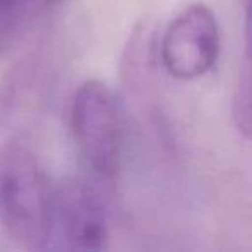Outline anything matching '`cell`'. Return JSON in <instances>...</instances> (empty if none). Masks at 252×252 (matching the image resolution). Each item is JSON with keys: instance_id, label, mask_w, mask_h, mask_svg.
Segmentation results:
<instances>
[{"instance_id": "obj_1", "label": "cell", "mask_w": 252, "mask_h": 252, "mask_svg": "<svg viewBox=\"0 0 252 252\" xmlns=\"http://www.w3.org/2000/svg\"><path fill=\"white\" fill-rule=\"evenodd\" d=\"M0 223L11 240L30 251L45 249L56 228V190L23 137L0 151Z\"/></svg>"}, {"instance_id": "obj_2", "label": "cell", "mask_w": 252, "mask_h": 252, "mask_svg": "<svg viewBox=\"0 0 252 252\" xmlns=\"http://www.w3.org/2000/svg\"><path fill=\"white\" fill-rule=\"evenodd\" d=\"M71 130L92 178L114 185L121 169L123 126L111 88L100 80H87L71 102Z\"/></svg>"}, {"instance_id": "obj_3", "label": "cell", "mask_w": 252, "mask_h": 252, "mask_svg": "<svg viewBox=\"0 0 252 252\" xmlns=\"http://www.w3.org/2000/svg\"><path fill=\"white\" fill-rule=\"evenodd\" d=\"M220 45L214 12L204 4H192L166 28L161 42L162 66L176 80H197L214 67Z\"/></svg>"}, {"instance_id": "obj_4", "label": "cell", "mask_w": 252, "mask_h": 252, "mask_svg": "<svg viewBox=\"0 0 252 252\" xmlns=\"http://www.w3.org/2000/svg\"><path fill=\"white\" fill-rule=\"evenodd\" d=\"M56 223L74 249L98 251L107 247L109 226L100 182L69 178L56 190Z\"/></svg>"}, {"instance_id": "obj_5", "label": "cell", "mask_w": 252, "mask_h": 252, "mask_svg": "<svg viewBox=\"0 0 252 252\" xmlns=\"http://www.w3.org/2000/svg\"><path fill=\"white\" fill-rule=\"evenodd\" d=\"M237 131L252 138V0H244V57L231 100Z\"/></svg>"}, {"instance_id": "obj_6", "label": "cell", "mask_w": 252, "mask_h": 252, "mask_svg": "<svg viewBox=\"0 0 252 252\" xmlns=\"http://www.w3.org/2000/svg\"><path fill=\"white\" fill-rule=\"evenodd\" d=\"M33 11L35 0H0V54L11 49Z\"/></svg>"}, {"instance_id": "obj_7", "label": "cell", "mask_w": 252, "mask_h": 252, "mask_svg": "<svg viewBox=\"0 0 252 252\" xmlns=\"http://www.w3.org/2000/svg\"><path fill=\"white\" fill-rule=\"evenodd\" d=\"M64 0H35L36 7H38V11H45V9H52L56 7V5L63 4Z\"/></svg>"}]
</instances>
